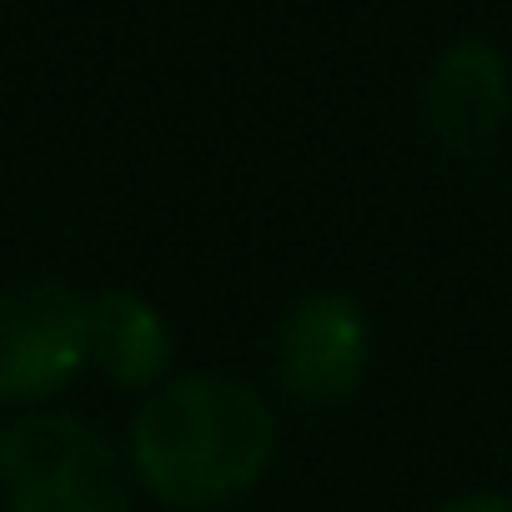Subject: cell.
Here are the masks:
<instances>
[{
	"label": "cell",
	"instance_id": "6da1fadb",
	"mask_svg": "<svg viewBox=\"0 0 512 512\" xmlns=\"http://www.w3.org/2000/svg\"><path fill=\"white\" fill-rule=\"evenodd\" d=\"M272 452V407L231 377H181L151 392L131 422L136 477L171 507H211L246 492Z\"/></svg>",
	"mask_w": 512,
	"mask_h": 512
},
{
	"label": "cell",
	"instance_id": "7a4b0ae2",
	"mask_svg": "<svg viewBox=\"0 0 512 512\" xmlns=\"http://www.w3.org/2000/svg\"><path fill=\"white\" fill-rule=\"evenodd\" d=\"M0 487L11 512H126L116 447L66 412H31L0 432Z\"/></svg>",
	"mask_w": 512,
	"mask_h": 512
},
{
	"label": "cell",
	"instance_id": "3957f363",
	"mask_svg": "<svg viewBox=\"0 0 512 512\" xmlns=\"http://www.w3.org/2000/svg\"><path fill=\"white\" fill-rule=\"evenodd\" d=\"M91 357V302L66 282L0 292V402L61 392Z\"/></svg>",
	"mask_w": 512,
	"mask_h": 512
},
{
	"label": "cell",
	"instance_id": "277c9868",
	"mask_svg": "<svg viewBox=\"0 0 512 512\" xmlns=\"http://www.w3.org/2000/svg\"><path fill=\"white\" fill-rule=\"evenodd\" d=\"M507 111H512V71L492 41L462 36L432 61L422 81V121L437 136V146H447L462 161H477L502 136Z\"/></svg>",
	"mask_w": 512,
	"mask_h": 512
},
{
	"label": "cell",
	"instance_id": "5b68a950",
	"mask_svg": "<svg viewBox=\"0 0 512 512\" xmlns=\"http://www.w3.org/2000/svg\"><path fill=\"white\" fill-rule=\"evenodd\" d=\"M372 357L367 317L352 297H312L302 302L277 337V372L292 397L332 407L357 392Z\"/></svg>",
	"mask_w": 512,
	"mask_h": 512
},
{
	"label": "cell",
	"instance_id": "8992f818",
	"mask_svg": "<svg viewBox=\"0 0 512 512\" xmlns=\"http://www.w3.org/2000/svg\"><path fill=\"white\" fill-rule=\"evenodd\" d=\"M91 357L116 387H151L171 362V332L146 297L101 292L91 302Z\"/></svg>",
	"mask_w": 512,
	"mask_h": 512
},
{
	"label": "cell",
	"instance_id": "52a82bcc",
	"mask_svg": "<svg viewBox=\"0 0 512 512\" xmlns=\"http://www.w3.org/2000/svg\"><path fill=\"white\" fill-rule=\"evenodd\" d=\"M442 512H512V497H507V492H477V497L447 502Z\"/></svg>",
	"mask_w": 512,
	"mask_h": 512
}]
</instances>
